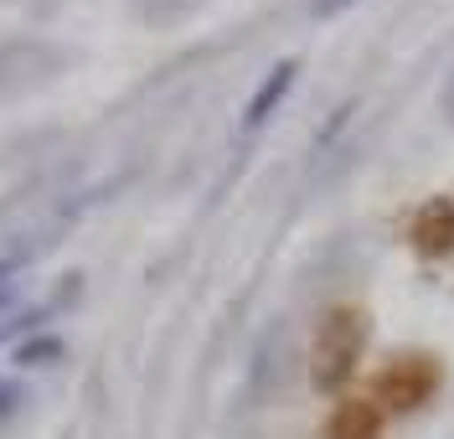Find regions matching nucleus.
Segmentation results:
<instances>
[{
    "mask_svg": "<svg viewBox=\"0 0 454 439\" xmlns=\"http://www.w3.org/2000/svg\"><path fill=\"white\" fill-rule=\"evenodd\" d=\"M362 351H367V316L351 310V305L331 310L325 321L315 325V341H310V382H315V393H340V388L351 382V372H356Z\"/></svg>",
    "mask_w": 454,
    "mask_h": 439,
    "instance_id": "f257e3e1",
    "label": "nucleus"
},
{
    "mask_svg": "<svg viewBox=\"0 0 454 439\" xmlns=\"http://www.w3.org/2000/svg\"><path fill=\"white\" fill-rule=\"evenodd\" d=\"M434 388H439V362L434 357H393L387 372L377 378V398L387 409L408 413V409H419V404H428Z\"/></svg>",
    "mask_w": 454,
    "mask_h": 439,
    "instance_id": "f03ea898",
    "label": "nucleus"
},
{
    "mask_svg": "<svg viewBox=\"0 0 454 439\" xmlns=\"http://www.w3.org/2000/svg\"><path fill=\"white\" fill-rule=\"evenodd\" d=\"M294 78H300V62H294V58L274 62V67L263 73V83L254 88V98H248V109H243V129H263L269 119L279 114V104L289 98V88H294Z\"/></svg>",
    "mask_w": 454,
    "mask_h": 439,
    "instance_id": "7ed1b4c3",
    "label": "nucleus"
},
{
    "mask_svg": "<svg viewBox=\"0 0 454 439\" xmlns=\"http://www.w3.org/2000/svg\"><path fill=\"white\" fill-rule=\"evenodd\" d=\"M413 248L424 259H439L454 248V202L450 197H434V202L413 217Z\"/></svg>",
    "mask_w": 454,
    "mask_h": 439,
    "instance_id": "20e7f679",
    "label": "nucleus"
},
{
    "mask_svg": "<svg viewBox=\"0 0 454 439\" xmlns=\"http://www.w3.org/2000/svg\"><path fill=\"white\" fill-rule=\"evenodd\" d=\"M207 0H129V11L140 16L150 31H170L181 27V21H192Z\"/></svg>",
    "mask_w": 454,
    "mask_h": 439,
    "instance_id": "39448f33",
    "label": "nucleus"
},
{
    "mask_svg": "<svg viewBox=\"0 0 454 439\" xmlns=\"http://www.w3.org/2000/svg\"><path fill=\"white\" fill-rule=\"evenodd\" d=\"M382 435V419L372 404H340L331 419V439H377Z\"/></svg>",
    "mask_w": 454,
    "mask_h": 439,
    "instance_id": "423d86ee",
    "label": "nucleus"
},
{
    "mask_svg": "<svg viewBox=\"0 0 454 439\" xmlns=\"http://www.w3.org/2000/svg\"><path fill=\"white\" fill-rule=\"evenodd\" d=\"M16 357H21V367H47V362H57V357H62V341L42 336V341H27Z\"/></svg>",
    "mask_w": 454,
    "mask_h": 439,
    "instance_id": "0eeeda50",
    "label": "nucleus"
},
{
    "mask_svg": "<svg viewBox=\"0 0 454 439\" xmlns=\"http://www.w3.org/2000/svg\"><path fill=\"white\" fill-rule=\"evenodd\" d=\"M21 404H27V393H21V382H16V378H5V372H0V419H11V413L21 409Z\"/></svg>",
    "mask_w": 454,
    "mask_h": 439,
    "instance_id": "6e6552de",
    "label": "nucleus"
},
{
    "mask_svg": "<svg viewBox=\"0 0 454 439\" xmlns=\"http://www.w3.org/2000/svg\"><path fill=\"white\" fill-rule=\"evenodd\" d=\"M351 5H362V0H305V11H310L315 21H336V16H346Z\"/></svg>",
    "mask_w": 454,
    "mask_h": 439,
    "instance_id": "1a4fd4ad",
    "label": "nucleus"
},
{
    "mask_svg": "<svg viewBox=\"0 0 454 439\" xmlns=\"http://www.w3.org/2000/svg\"><path fill=\"white\" fill-rule=\"evenodd\" d=\"M16 274H21V259H0V305L16 290Z\"/></svg>",
    "mask_w": 454,
    "mask_h": 439,
    "instance_id": "9d476101",
    "label": "nucleus"
},
{
    "mask_svg": "<svg viewBox=\"0 0 454 439\" xmlns=\"http://www.w3.org/2000/svg\"><path fill=\"white\" fill-rule=\"evenodd\" d=\"M439 114L450 119V129H454V67H450V78H444V88H439Z\"/></svg>",
    "mask_w": 454,
    "mask_h": 439,
    "instance_id": "9b49d317",
    "label": "nucleus"
}]
</instances>
